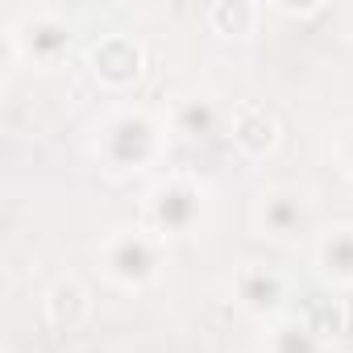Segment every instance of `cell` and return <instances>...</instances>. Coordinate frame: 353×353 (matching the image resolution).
<instances>
[{
  "label": "cell",
  "mask_w": 353,
  "mask_h": 353,
  "mask_svg": "<svg viewBox=\"0 0 353 353\" xmlns=\"http://www.w3.org/2000/svg\"><path fill=\"white\" fill-rule=\"evenodd\" d=\"M96 158L117 170V174H137L150 170L162 150H166V121L154 117L150 108H112L100 125H96V141H92Z\"/></svg>",
  "instance_id": "1"
},
{
  "label": "cell",
  "mask_w": 353,
  "mask_h": 353,
  "mask_svg": "<svg viewBox=\"0 0 353 353\" xmlns=\"http://www.w3.org/2000/svg\"><path fill=\"white\" fill-rule=\"evenodd\" d=\"M141 225L158 241H183L196 237L208 225V192L192 174H166L145 192L141 204Z\"/></svg>",
  "instance_id": "2"
},
{
  "label": "cell",
  "mask_w": 353,
  "mask_h": 353,
  "mask_svg": "<svg viewBox=\"0 0 353 353\" xmlns=\"http://www.w3.org/2000/svg\"><path fill=\"white\" fill-rule=\"evenodd\" d=\"M100 270L112 287L121 291H145L162 279V266H166V241H158L145 225L137 229H112L100 250Z\"/></svg>",
  "instance_id": "3"
},
{
  "label": "cell",
  "mask_w": 353,
  "mask_h": 353,
  "mask_svg": "<svg viewBox=\"0 0 353 353\" xmlns=\"http://www.w3.org/2000/svg\"><path fill=\"white\" fill-rule=\"evenodd\" d=\"M254 233L274 241V245H299L307 237H316V208H312V196L299 192V188H266L258 200H254Z\"/></svg>",
  "instance_id": "4"
},
{
  "label": "cell",
  "mask_w": 353,
  "mask_h": 353,
  "mask_svg": "<svg viewBox=\"0 0 353 353\" xmlns=\"http://www.w3.org/2000/svg\"><path fill=\"white\" fill-rule=\"evenodd\" d=\"M229 291H233V303L262 324L287 316V299H291L287 274L266 266V262H241L229 279Z\"/></svg>",
  "instance_id": "5"
},
{
  "label": "cell",
  "mask_w": 353,
  "mask_h": 353,
  "mask_svg": "<svg viewBox=\"0 0 353 353\" xmlns=\"http://www.w3.org/2000/svg\"><path fill=\"white\" fill-rule=\"evenodd\" d=\"M9 50L30 59L34 67H54L71 54V26L50 13V9H38V13H26L13 30H9Z\"/></svg>",
  "instance_id": "6"
},
{
  "label": "cell",
  "mask_w": 353,
  "mask_h": 353,
  "mask_svg": "<svg viewBox=\"0 0 353 353\" xmlns=\"http://www.w3.org/2000/svg\"><path fill=\"white\" fill-rule=\"evenodd\" d=\"M88 71H92V79H96L100 88L125 92V88H133V83L141 79V71H145V50H141V42L129 38V34H104V38H96V42L88 46Z\"/></svg>",
  "instance_id": "7"
},
{
  "label": "cell",
  "mask_w": 353,
  "mask_h": 353,
  "mask_svg": "<svg viewBox=\"0 0 353 353\" xmlns=\"http://www.w3.org/2000/svg\"><path fill=\"white\" fill-rule=\"evenodd\" d=\"M312 266L332 287H353V221L328 225L312 237Z\"/></svg>",
  "instance_id": "8"
},
{
  "label": "cell",
  "mask_w": 353,
  "mask_h": 353,
  "mask_svg": "<svg viewBox=\"0 0 353 353\" xmlns=\"http://www.w3.org/2000/svg\"><path fill=\"white\" fill-rule=\"evenodd\" d=\"M229 137L245 158H270L283 141L274 112L262 108V104H237L229 112Z\"/></svg>",
  "instance_id": "9"
},
{
  "label": "cell",
  "mask_w": 353,
  "mask_h": 353,
  "mask_svg": "<svg viewBox=\"0 0 353 353\" xmlns=\"http://www.w3.org/2000/svg\"><path fill=\"white\" fill-rule=\"evenodd\" d=\"M166 125L179 137H188V141H208V137L221 133V125H229V112L212 96H183L179 104L170 108Z\"/></svg>",
  "instance_id": "10"
},
{
  "label": "cell",
  "mask_w": 353,
  "mask_h": 353,
  "mask_svg": "<svg viewBox=\"0 0 353 353\" xmlns=\"http://www.w3.org/2000/svg\"><path fill=\"white\" fill-rule=\"evenodd\" d=\"M262 353H328V345H324V336L307 320H299V316L287 312V316H279V320L266 324Z\"/></svg>",
  "instance_id": "11"
},
{
  "label": "cell",
  "mask_w": 353,
  "mask_h": 353,
  "mask_svg": "<svg viewBox=\"0 0 353 353\" xmlns=\"http://www.w3.org/2000/svg\"><path fill=\"white\" fill-rule=\"evenodd\" d=\"M258 17H262V9L258 5H241V0H221V5L208 9V26L221 38H250Z\"/></svg>",
  "instance_id": "12"
},
{
  "label": "cell",
  "mask_w": 353,
  "mask_h": 353,
  "mask_svg": "<svg viewBox=\"0 0 353 353\" xmlns=\"http://www.w3.org/2000/svg\"><path fill=\"white\" fill-rule=\"evenodd\" d=\"M332 158H336V166L353 179V121L336 129V137H332Z\"/></svg>",
  "instance_id": "13"
}]
</instances>
